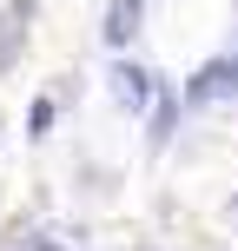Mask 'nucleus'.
I'll return each instance as SVG.
<instances>
[{"instance_id": "20e7f679", "label": "nucleus", "mask_w": 238, "mask_h": 251, "mask_svg": "<svg viewBox=\"0 0 238 251\" xmlns=\"http://www.w3.org/2000/svg\"><path fill=\"white\" fill-rule=\"evenodd\" d=\"M172 119H179V106H172V100L159 93V100H152V152H159L165 139H172Z\"/></svg>"}, {"instance_id": "0eeeda50", "label": "nucleus", "mask_w": 238, "mask_h": 251, "mask_svg": "<svg viewBox=\"0 0 238 251\" xmlns=\"http://www.w3.org/2000/svg\"><path fill=\"white\" fill-rule=\"evenodd\" d=\"M232 218H238V192H232Z\"/></svg>"}, {"instance_id": "39448f33", "label": "nucleus", "mask_w": 238, "mask_h": 251, "mask_svg": "<svg viewBox=\"0 0 238 251\" xmlns=\"http://www.w3.org/2000/svg\"><path fill=\"white\" fill-rule=\"evenodd\" d=\"M26 126H33V132H47V126H53V100H33V119H26Z\"/></svg>"}, {"instance_id": "f03ea898", "label": "nucleus", "mask_w": 238, "mask_h": 251, "mask_svg": "<svg viewBox=\"0 0 238 251\" xmlns=\"http://www.w3.org/2000/svg\"><path fill=\"white\" fill-rule=\"evenodd\" d=\"M139 13H146V0H113L106 20H100V40L106 47H132L139 40Z\"/></svg>"}, {"instance_id": "7ed1b4c3", "label": "nucleus", "mask_w": 238, "mask_h": 251, "mask_svg": "<svg viewBox=\"0 0 238 251\" xmlns=\"http://www.w3.org/2000/svg\"><path fill=\"white\" fill-rule=\"evenodd\" d=\"M113 100L139 113V106L152 100V73H139V66H113Z\"/></svg>"}, {"instance_id": "423d86ee", "label": "nucleus", "mask_w": 238, "mask_h": 251, "mask_svg": "<svg viewBox=\"0 0 238 251\" xmlns=\"http://www.w3.org/2000/svg\"><path fill=\"white\" fill-rule=\"evenodd\" d=\"M40 251H66V245H53V238H47V245H40Z\"/></svg>"}, {"instance_id": "f257e3e1", "label": "nucleus", "mask_w": 238, "mask_h": 251, "mask_svg": "<svg viewBox=\"0 0 238 251\" xmlns=\"http://www.w3.org/2000/svg\"><path fill=\"white\" fill-rule=\"evenodd\" d=\"M212 100H238V53H218L192 73L185 86V106H212Z\"/></svg>"}]
</instances>
